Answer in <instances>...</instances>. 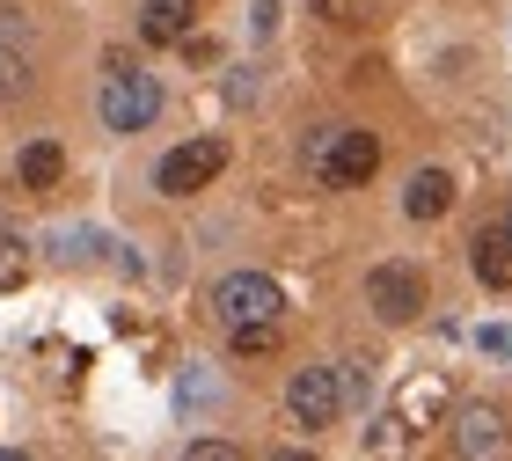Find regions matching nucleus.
<instances>
[{
	"label": "nucleus",
	"mask_w": 512,
	"mask_h": 461,
	"mask_svg": "<svg viewBox=\"0 0 512 461\" xmlns=\"http://www.w3.org/2000/svg\"><path fill=\"white\" fill-rule=\"evenodd\" d=\"M220 169H227V140H183L176 154H161L154 191H161V198H191V191H205Z\"/></svg>",
	"instance_id": "obj_4"
},
{
	"label": "nucleus",
	"mask_w": 512,
	"mask_h": 461,
	"mask_svg": "<svg viewBox=\"0 0 512 461\" xmlns=\"http://www.w3.org/2000/svg\"><path fill=\"white\" fill-rule=\"evenodd\" d=\"M0 461H30V454H15V447H0Z\"/></svg>",
	"instance_id": "obj_20"
},
{
	"label": "nucleus",
	"mask_w": 512,
	"mask_h": 461,
	"mask_svg": "<svg viewBox=\"0 0 512 461\" xmlns=\"http://www.w3.org/2000/svg\"><path fill=\"white\" fill-rule=\"evenodd\" d=\"M286 410H293L308 432L337 425V410H344V403H337V374H330V366H300V374L286 381Z\"/></svg>",
	"instance_id": "obj_7"
},
{
	"label": "nucleus",
	"mask_w": 512,
	"mask_h": 461,
	"mask_svg": "<svg viewBox=\"0 0 512 461\" xmlns=\"http://www.w3.org/2000/svg\"><path fill=\"white\" fill-rule=\"evenodd\" d=\"M96 110H103V125H110V132H147V125L161 118V81H154V74H139V66H110V81H103Z\"/></svg>",
	"instance_id": "obj_2"
},
{
	"label": "nucleus",
	"mask_w": 512,
	"mask_h": 461,
	"mask_svg": "<svg viewBox=\"0 0 512 461\" xmlns=\"http://www.w3.org/2000/svg\"><path fill=\"white\" fill-rule=\"evenodd\" d=\"M366 308H374L381 322H410L417 308H425V271H417V264H374Z\"/></svg>",
	"instance_id": "obj_5"
},
{
	"label": "nucleus",
	"mask_w": 512,
	"mask_h": 461,
	"mask_svg": "<svg viewBox=\"0 0 512 461\" xmlns=\"http://www.w3.org/2000/svg\"><path fill=\"white\" fill-rule=\"evenodd\" d=\"M505 235H512V205H505Z\"/></svg>",
	"instance_id": "obj_21"
},
{
	"label": "nucleus",
	"mask_w": 512,
	"mask_h": 461,
	"mask_svg": "<svg viewBox=\"0 0 512 461\" xmlns=\"http://www.w3.org/2000/svg\"><path fill=\"white\" fill-rule=\"evenodd\" d=\"M213 308H220L227 330H235V322H278L286 315V293H278V279H264V271H227L213 286Z\"/></svg>",
	"instance_id": "obj_3"
},
{
	"label": "nucleus",
	"mask_w": 512,
	"mask_h": 461,
	"mask_svg": "<svg viewBox=\"0 0 512 461\" xmlns=\"http://www.w3.org/2000/svg\"><path fill=\"white\" fill-rule=\"evenodd\" d=\"M447 440H454L461 461H505V418L491 403H461L447 418Z\"/></svg>",
	"instance_id": "obj_6"
},
{
	"label": "nucleus",
	"mask_w": 512,
	"mask_h": 461,
	"mask_svg": "<svg viewBox=\"0 0 512 461\" xmlns=\"http://www.w3.org/2000/svg\"><path fill=\"white\" fill-rule=\"evenodd\" d=\"M469 271H476V286L512 293V235H505V220L476 227V242H469Z\"/></svg>",
	"instance_id": "obj_8"
},
{
	"label": "nucleus",
	"mask_w": 512,
	"mask_h": 461,
	"mask_svg": "<svg viewBox=\"0 0 512 461\" xmlns=\"http://www.w3.org/2000/svg\"><path fill=\"white\" fill-rule=\"evenodd\" d=\"M337 403H366V359H352L337 374Z\"/></svg>",
	"instance_id": "obj_16"
},
{
	"label": "nucleus",
	"mask_w": 512,
	"mask_h": 461,
	"mask_svg": "<svg viewBox=\"0 0 512 461\" xmlns=\"http://www.w3.org/2000/svg\"><path fill=\"white\" fill-rule=\"evenodd\" d=\"M381 169V140L374 132H359V125H330V140H322V154H315V183L322 191H359L366 176Z\"/></svg>",
	"instance_id": "obj_1"
},
{
	"label": "nucleus",
	"mask_w": 512,
	"mask_h": 461,
	"mask_svg": "<svg viewBox=\"0 0 512 461\" xmlns=\"http://www.w3.org/2000/svg\"><path fill=\"white\" fill-rule=\"evenodd\" d=\"M227 344H235V359H256V352H271V344H278V322H235Z\"/></svg>",
	"instance_id": "obj_13"
},
{
	"label": "nucleus",
	"mask_w": 512,
	"mask_h": 461,
	"mask_svg": "<svg viewBox=\"0 0 512 461\" xmlns=\"http://www.w3.org/2000/svg\"><path fill=\"white\" fill-rule=\"evenodd\" d=\"M447 205H454V176L447 169H417L410 176V191H403V213L410 220H439Z\"/></svg>",
	"instance_id": "obj_10"
},
{
	"label": "nucleus",
	"mask_w": 512,
	"mask_h": 461,
	"mask_svg": "<svg viewBox=\"0 0 512 461\" xmlns=\"http://www.w3.org/2000/svg\"><path fill=\"white\" fill-rule=\"evenodd\" d=\"M476 352H498V359H512V330H476Z\"/></svg>",
	"instance_id": "obj_18"
},
{
	"label": "nucleus",
	"mask_w": 512,
	"mask_h": 461,
	"mask_svg": "<svg viewBox=\"0 0 512 461\" xmlns=\"http://www.w3.org/2000/svg\"><path fill=\"white\" fill-rule=\"evenodd\" d=\"M183 461H242V447H235V440H191V447H183Z\"/></svg>",
	"instance_id": "obj_15"
},
{
	"label": "nucleus",
	"mask_w": 512,
	"mask_h": 461,
	"mask_svg": "<svg viewBox=\"0 0 512 461\" xmlns=\"http://www.w3.org/2000/svg\"><path fill=\"white\" fill-rule=\"evenodd\" d=\"M271 461H315V454H300V447H278V454H271Z\"/></svg>",
	"instance_id": "obj_19"
},
{
	"label": "nucleus",
	"mask_w": 512,
	"mask_h": 461,
	"mask_svg": "<svg viewBox=\"0 0 512 461\" xmlns=\"http://www.w3.org/2000/svg\"><path fill=\"white\" fill-rule=\"evenodd\" d=\"M0 96H30V59L0 44Z\"/></svg>",
	"instance_id": "obj_14"
},
{
	"label": "nucleus",
	"mask_w": 512,
	"mask_h": 461,
	"mask_svg": "<svg viewBox=\"0 0 512 461\" xmlns=\"http://www.w3.org/2000/svg\"><path fill=\"white\" fill-rule=\"evenodd\" d=\"M439 410H447V388H439V381H410V388H403V418H410V425L439 418Z\"/></svg>",
	"instance_id": "obj_12"
},
{
	"label": "nucleus",
	"mask_w": 512,
	"mask_h": 461,
	"mask_svg": "<svg viewBox=\"0 0 512 461\" xmlns=\"http://www.w3.org/2000/svg\"><path fill=\"white\" fill-rule=\"evenodd\" d=\"M308 8L322 22H337V30H352V22H359V0H308Z\"/></svg>",
	"instance_id": "obj_17"
},
{
	"label": "nucleus",
	"mask_w": 512,
	"mask_h": 461,
	"mask_svg": "<svg viewBox=\"0 0 512 461\" xmlns=\"http://www.w3.org/2000/svg\"><path fill=\"white\" fill-rule=\"evenodd\" d=\"M139 37L147 44H183L191 37V0H147V8H139Z\"/></svg>",
	"instance_id": "obj_11"
},
{
	"label": "nucleus",
	"mask_w": 512,
	"mask_h": 461,
	"mask_svg": "<svg viewBox=\"0 0 512 461\" xmlns=\"http://www.w3.org/2000/svg\"><path fill=\"white\" fill-rule=\"evenodd\" d=\"M15 176H22V191H59V176H66V147L59 140H30L15 154Z\"/></svg>",
	"instance_id": "obj_9"
}]
</instances>
